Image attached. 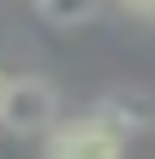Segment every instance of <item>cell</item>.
<instances>
[{
  "label": "cell",
  "instance_id": "cell-5",
  "mask_svg": "<svg viewBox=\"0 0 155 159\" xmlns=\"http://www.w3.org/2000/svg\"><path fill=\"white\" fill-rule=\"evenodd\" d=\"M121 9L142 17V22H155V0H121Z\"/></svg>",
  "mask_w": 155,
  "mask_h": 159
},
{
  "label": "cell",
  "instance_id": "cell-4",
  "mask_svg": "<svg viewBox=\"0 0 155 159\" xmlns=\"http://www.w3.org/2000/svg\"><path fill=\"white\" fill-rule=\"evenodd\" d=\"M35 9L48 17L52 26H86L99 13V0H35Z\"/></svg>",
  "mask_w": 155,
  "mask_h": 159
},
{
  "label": "cell",
  "instance_id": "cell-1",
  "mask_svg": "<svg viewBox=\"0 0 155 159\" xmlns=\"http://www.w3.org/2000/svg\"><path fill=\"white\" fill-rule=\"evenodd\" d=\"M125 142L129 133L95 107L73 120H56L43 133V159H121Z\"/></svg>",
  "mask_w": 155,
  "mask_h": 159
},
{
  "label": "cell",
  "instance_id": "cell-3",
  "mask_svg": "<svg viewBox=\"0 0 155 159\" xmlns=\"http://www.w3.org/2000/svg\"><path fill=\"white\" fill-rule=\"evenodd\" d=\"M95 107H99L108 120H116L125 133H138V129H151V125H155V99L142 95V90H129V86L103 95Z\"/></svg>",
  "mask_w": 155,
  "mask_h": 159
},
{
  "label": "cell",
  "instance_id": "cell-2",
  "mask_svg": "<svg viewBox=\"0 0 155 159\" xmlns=\"http://www.w3.org/2000/svg\"><path fill=\"white\" fill-rule=\"evenodd\" d=\"M60 120V95L48 78H4L0 90V129L17 138H39Z\"/></svg>",
  "mask_w": 155,
  "mask_h": 159
},
{
  "label": "cell",
  "instance_id": "cell-6",
  "mask_svg": "<svg viewBox=\"0 0 155 159\" xmlns=\"http://www.w3.org/2000/svg\"><path fill=\"white\" fill-rule=\"evenodd\" d=\"M0 90H4V73H0Z\"/></svg>",
  "mask_w": 155,
  "mask_h": 159
}]
</instances>
